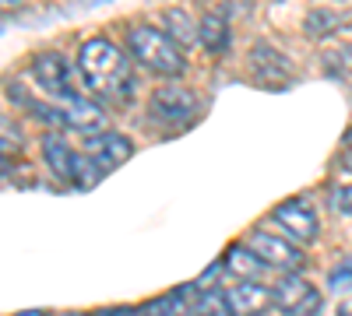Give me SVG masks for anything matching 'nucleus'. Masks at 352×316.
I'll list each match as a JSON object with an SVG mask.
<instances>
[{"mask_svg":"<svg viewBox=\"0 0 352 316\" xmlns=\"http://www.w3.org/2000/svg\"><path fill=\"white\" fill-rule=\"evenodd\" d=\"M78 67L85 74V84L92 88L99 99L109 102H124L131 95V67L127 56L106 39H88L78 53Z\"/></svg>","mask_w":352,"mask_h":316,"instance_id":"obj_1","label":"nucleus"},{"mask_svg":"<svg viewBox=\"0 0 352 316\" xmlns=\"http://www.w3.org/2000/svg\"><path fill=\"white\" fill-rule=\"evenodd\" d=\"M127 49L141 67H148L155 74H166V77H176L187 67L184 49L155 25H131L127 28Z\"/></svg>","mask_w":352,"mask_h":316,"instance_id":"obj_2","label":"nucleus"},{"mask_svg":"<svg viewBox=\"0 0 352 316\" xmlns=\"http://www.w3.org/2000/svg\"><path fill=\"white\" fill-rule=\"evenodd\" d=\"M39 117H46L50 123H56V127H71V130H78V134H99L102 127H106V112L96 106V102H85V99H78V95H64L60 102H53V106H46V109H36Z\"/></svg>","mask_w":352,"mask_h":316,"instance_id":"obj_3","label":"nucleus"},{"mask_svg":"<svg viewBox=\"0 0 352 316\" xmlns=\"http://www.w3.org/2000/svg\"><path fill=\"white\" fill-rule=\"evenodd\" d=\"M272 306L285 316H314L320 309V292L300 274H285L272 289Z\"/></svg>","mask_w":352,"mask_h":316,"instance_id":"obj_4","label":"nucleus"},{"mask_svg":"<svg viewBox=\"0 0 352 316\" xmlns=\"http://www.w3.org/2000/svg\"><path fill=\"white\" fill-rule=\"evenodd\" d=\"M247 246L264 260V267H272V271H300L303 267V250L292 239H278L272 232H250Z\"/></svg>","mask_w":352,"mask_h":316,"instance_id":"obj_5","label":"nucleus"},{"mask_svg":"<svg viewBox=\"0 0 352 316\" xmlns=\"http://www.w3.org/2000/svg\"><path fill=\"white\" fill-rule=\"evenodd\" d=\"M85 151H88V158H92L102 172H109V169H116V165H124L134 148H131V141H127L124 134L99 130V134H88V137H85Z\"/></svg>","mask_w":352,"mask_h":316,"instance_id":"obj_6","label":"nucleus"},{"mask_svg":"<svg viewBox=\"0 0 352 316\" xmlns=\"http://www.w3.org/2000/svg\"><path fill=\"white\" fill-rule=\"evenodd\" d=\"M272 218H275V225H278L296 246L317 239V215H314L307 204H300V200H285V204H278Z\"/></svg>","mask_w":352,"mask_h":316,"instance_id":"obj_7","label":"nucleus"},{"mask_svg":"<svg viewBox=\"0 0 352 316\" xmlns=\"http://www.w3.org/2000/svg\"><path fill=\"white\" fill-rule=\"evenodd\" d=\"M226 295V309L229 316H264L272 309V292L261 281H236Z\"/></svg>","mask_w":352,"mask_h":316,"instance_id":"obj_8","label":"nucleus"},{"mask_svg":"<svg viewBox=\"0 0 352 316\" xmlns=\"http://www.w3.org/2000/svg\"><path fill=\"white\" fill-rule=\"evenodd\" d=\"M152 112L166 123H184L197 112V95L190 88H180V84H169V88H159L152 95Z\"/></svg>","mask_w":352,"mask_h":316,"instance_id":"obj_9","label":"nucleus"},{"mask_svg":"<svg viewBox=\"0 0 352 316\" xmlns=\"http://www.w3.org/2000/svg\"><path fill=\"white\" fill-rule=\"evenodd\" d=\"M32 74H36V81L50 95H56V99L71 95V71H67L60 53H39L32 60Z\"/></svg>","mask_w":352,"mask_h":316,"instance_id":"obj_10","label":"nucleus"},{"mask_svg":"<svg viewBox=\"0 0 352 316\" xmlns=\"http://www.w3.org/2000/svg\"><path fill=\"white\" fill-rule=\"evenodd\" d=\"M250 71H254L257 81H264V84H289V77H292L289 60H285L278 49H272V46H254V53H250Z\"/></svg>","mask_w":352,"mask_h":316,"instance_id":"obj_11","label":"nucleus"},{"mask_svg":"<svg viewBox=\"0 0 352 316\" xmlns=\"http://www.w3.org/2000/svg\"><path fill=\"white\" fill-rule=\"evenodd\" d=\"M43 158L46 165L56 172V180L64 183H74V165H78V151H71V145L60 137V134H50L43 141Z\"/></svg>","mask_w":352,"mask_h":316,"instance_id":"obj_12","label":"nucleus"},{"mask_svg":"<svg viewBox=\"0 0 352 316\" xmlns=\"http://www.w3.org/2000/svg\"><path fill=\"white\" fill-rule=\"evenodd\" d=\"M222 267L232 271L240 281H257L264 271H268V267H264V260H261L250 246H232V250L222 256Z\"/></svg>","mask_w":352,"mask_h":316,"instance_id":"obj_13","label":"nucleus"},{"mask_svg":"<svg viewBox=\"0 0 352 316\" xmlns=\"http://www.w3.org/2000/svg\"><path fill=\"white\" fill-rule=\"evenodd\" d=\"M197 39H201V46L208 49V53H226L229 49V21H226V14H204L201 18V25H197Z\"/></svg>","mask_w":352,"mask_h":316,"instance_id":"obj_14","label":"nucleus"},{"mask_svg":"<svg viewBox=\"0 0 352 316\" xmlns=\"http://www.w3.org/2000/svg\"><path fill=\"white\" fill-rule=\"evenodd\" d=\"M187 292H190V289H184V292H169V295L148 302L141 313H144V316H194V306H190L194 299H187Z\"/></svg>","mask_w":352,"mask_h":316,"instance_id":"obj_15","label":"nucleus"},{"mask_svg":"<svg viewBox=\"0 0 352 316\" xmlns=\"http://www.w3.org/2000/svg\"><path fill=\"white\" fill-rule=\"evenodd\" d=\"M166 36L176 42V46H190L194 39H197V25L190 21V14L187 11H180V8H173V11H166Z\"/></svg>","mask_w":352,"mask_h":316,"instance_id":"obj_16","label":"nucleus"},{"mask_svg":"<svg viewBox=\"0 0 352 316\" xmlns=\"http://www.w3.org/2000/svg\"><path fill=\"white\" fill-rule=\"evenodd\" d=\"M190 306H194V316H229L222 292H201Z\"/></svg>","mask_w":352,"mask_h":316,"instance_id":"obj_17","label":"nucleus"},{"mask_svg":"<svg viewBox=\"0 0 352 316\" xmlns=\"http://www.w3.org/2000/svg\"><path fill=\"white\" fill-rule=\"evenodd\" d=\"M102 180V169L88 158V155H78V165H74V183L78 186H96Z\"/></svg>","mask_w":352,"mask_h":316,"instance_id":"obj_18","label":"nucleus"},{"mask_svg":"<svg viewBox=\"0 0 352 316\" xmlns=\"http://www.w3.org/2000/svg\"><path fill=\"white\" fill-rule=\"evenodd\" d=\"M331 211L335 215H352V183L331 190Z\"/></svg>","mask_w":352,"mask_h":316,"instance_id":"obj_19","label":"nucleus"},{"mask_svg":"<svg viewBox=\"0 0 352 316\" xmlns=\"http://www.w3.org/2000/svg\"><path fill=\"white\" fill-rule=\"evenodd\" d=\"M102 316H144L141 309H127V306H120V309H106Z\"/></svg>","mask_w":352,"mask_h":316,"instance_id":"obj_20","label":"nucleus"},{"mask_svg":"<svg viewBox=\"0 0 352 316\" xmlns=\"http://www.w3.org/2000/svg\"><path fill=\"white\" fill-rule=\"evenodd\" d=\"M14 8H21V0H0V11H14Z\"/></svg>","mask_w":352,"mask_h":316,"instance_id":"obj_21","label":"nucleus"},{"mask_svg":"<svg viewBox=\"0 0 352 316\" xmlns=\"http://www.w3.org/2000/svg\"><path fill=\"white\" fill-rule=\"evenodd\" d=\"M342 169H349V172H352V148L342 155Z\"/></svg>","mask_w":352,"mask_h":316,"instance_id":"obj_22","label":"nucleus"},{"mask_svg":"<svg viewBox=\"0 0 352 316\" xmlns=\"http://www.w3.org/2000/svg\"><path fill=\"white\" fill-rule=\"evenodd\" d=\"M18 316H46V313H39V309H25V313H18Z\"/></svg>","mask_w":352,"mask_h":316,"instance_id":"obj_23","label":"nucleus"},{"mask_svg":"<svg viewBox=\"0 0 352 316\" xmlns=\"http://www.w3.org/2000/svg\"><path fill=\"white\" fill-rule=\"evenodd\" d=\"M71 316H88V313H71Z\"/></svg>","mask_w":352,"mask_h":316,"instance_id":"obj_24","label":"nucleus"}]
</instances>
